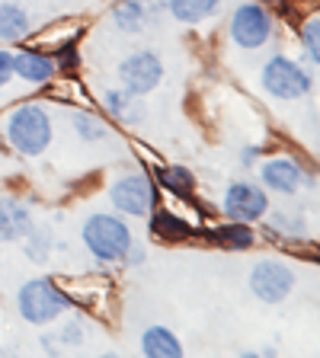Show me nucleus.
Listing matches in <instances>:
<instances>
[{"label":"nucleus","instance_id":"nucleus-18","mask_svg":"<svg viewBox=\"0 0 320 358\" xmlns=\"http://www.w3.org/2000/svg\"><path fill=\"white\" fill-rule=\"evenodd\" d=\"M154 234H160V237H167V240H183V237H189V224L179 221L173 211H157Z\"/></svg>","mask_w":320,"mask_h":358},{"label":"nucleus","instance_id":"nucleus-20","mask_svg":"<svg viewBox=\"0 0 320 358\" xmlns=\"http://www.w3.org/2000/svg\"><path fill=\"white\" fill-rule=\"evenodd\" d=\"M74 128H77V134H81L83 141H103L106 134H109L106 122L97 119V115H90V112H77V115H74Z\"/></svg>","mask_w":320,"mask_h":358},{"label":"nucleus","instance_id":"nucleus-1","mask_svg":"<svg viewBox=\"0 0 320 358\" xmlns=\"http://www.w3.org/2000/svg\"><path fill=\"white\" fill-rule=\"evenodd\" d=\"M4 134L16 154L39 157L52 144V115L39 103H22L10 109L7 122H4Z\"/></svg>","mask_w":320,"mask_h":358},{"label":"nucleus","instance_id":"nucleus-7","mask_svg":"<svg viewBox=\"0 0 320 358\" xmlns=\"http://www.w3.org/2000/svg\"><path fill=\"white\" fill-rule=\"evenodd\" d=\"M164 77V64L154 52H134L119 64V80L132 96H144L160 83Z\"/></svg>","mask_w":320,"mask_h":358},{"label":"nucleus","instance_id":"nucleus-27","mask_svg":"<svg viewBox=\"0 0 320 358\" xmlns=\"http://www.w3.org/2000/svg\"><path fill=\"white\" fill-rule=\"evenodd\" d=\"M144 259V250H134V246H132V250H128V262H141Z\"/></svg>","mask_w":320,"mask_h":358},{"label":"nucleus","instance_id":"nucleus-3","mask_svg":"<svg viewBox=\"0 0 320 358\" xmlns=\"http://www.w3.org/2000/svg\"><path fill=\"white\" fill-rule=\"evenodd\" d=\"M83 243L99 262H122L132 250V231L116 215H93L83 224Z\"/></svg>","mask_w":320,"mask_h":358},{"label":"nucleus","instance_id":"nucleus-25","mask_svg":"<svg viewBox=\"0 0 320 358\" xmlns=\"http://www.w3.org/2000/svg\"><path fill=\"white\" fill-rule=\"evenodd\" d=\"M83 336H81V323H64V327L58 329V343L61 345H77Z\"/></svg>","mask_w":320,"mask_h":358},{"label":"nucleus","instance_id":"nucleus-10","mask_svg":"<svg viewBox=\"0 0 320 358\" xmlns=\"http://www.w3.org/2000/svg\"><path fill=\"white\" fill-rule=\"evenodd\" d=\"M58 71V61L52 58L48 52H39V48H22V52L13 55V74L20 80L32 83V87H42L48 83Z\"/></svg>","mask_w":320,"mask_h":358},{"label":"nucleus","instance_id":"nucleus-2","mask_svg":"<svg viewBox=\"0 0 320 358\" xmlns=\"http://www.w3.org/2000/svg\"><path fill=\"white\" fill-rule=\"evenodd\" d=\"M16 310L26 323L32 327H45V323L58 320L71 310V298L64 291H58L48 278H29L16 291Z\"/></svg>","mask_w":320,"mask_h":358},{"label":"nucleus","instance_id":"nucleus-24","mask_svg":"<svg viewBox=\"0 0 320 358\" xmlns=\"http://www.w3.org/2000/svg\"><path fill=\"white\" fill-rule=\"evenodd\" d=\"M218 237H221L228 246H237V250H240V246L253 243V231H250L246 224H240V221L234 224V227H221V234H218Z\"/></svg>","mask_w":320,"mask_h":358},{"label":"nucleus","instance_id":"nucleus-11","mask_svg":"<svg viewBox=\"0 0 320 358\" xmlns=\"http://www.w3.org/2000/svg\"><path fill=\"white\" fill-rule=\"evenodd\" d=\"M32 227V211L13 195H0V243H20Z\"/></svg>","mask_w":320,"mask_h":358},{"label":"nucleus","instance_id":"nucleus-14","mask_svg":"<svg viewBox=\"0 0 320 358\" xmlns=\"http://www.w3.org/2000/svg\"><path fill=\"white\" fill-rule=\"evenodd\" d=\"M141 352L148 358H183V345L167 327H151L141 336Z\"/></svg>","mask_w":320,"mask_h":358},{"label":"nucleus","instance_id":"nucleus-6","mask_svg":"<svg viewBox=\"0 0 320 358\" xmlns=\"http://www.w3.org/2000/svg\"><path fill=\"white\" fill-rule=\"evenodd\" d=\"M272 36V20L269 13L260 7V3H240L231 16V38L246 48V52H253V48H263Z\"/></svg>","mask_w":320,"mask_h":358},{"label":"nucleus","instance_id":"nucleus-16","mask_svg":"<svg viewBox=\"0 0 320 358\" xmlns=\"http://www.w3.org/2000/svg\"><path fill=\"white\" fill-rule=\"evenodd\" d=\"M218 7H221V0H170V13L179 22H189V26L215 16Z\"/></svg>","mask_w":320,"mask_h":358},{"label":"nucleus","instance_id":"nucleus-4","mask_svg":"<svg viewBox=\"0 0 320 358\" xmlns=\"http://www.w3.org/2000/svg\"><path fill=\"white\" fill-rule=\"evenodd\" d=\"M263 87L276 99H301L311 90V74H307V67H301L298 61L276 55V58H269V64L263 67Z\"/></svg>","mask_w":320,"mask_h":358},{"label":"nucleus","instance_id":"nucleus-8","mask_svg":"<svg viewBox=\"0 0 320 358\" xmlns=\"http://www.w3.org/2000/svg\"><path fill=\"white\" fill-rule=\"evenodd\" d=\"M109 199L119 211H125V215H132V217H141V215H148L151 205H154V189H151V182L141 173H132V176H122L112 182Z\"/></svg>","mask_w":320,"mask_h":358},{"label":"nucleus","instance_id":"nucleus-23","mask_svg":"<svg viewBox=\"0 0 320 358\" xmlns=\"http://www.w3.org/2000/svg\"><path fill=\"white\" fill-rule=\"evenodd\" d=\"M269 227L279 234H305V217L301 215H269Z\"/></svg>","mask_w":320,"mask_h":358},{"label":"nucleus","instance_id":"nucleus-15","mask_svg":"<svg viewBox=\"0 0 320 358\" xmlns=\"http://www.w3.org/2000/svg\"><path fill=\"white\" fill-rule=\"evenodd\" d=\"M112 22L122 32H141L148 26V3L144 0H122L112 7Z\"/></svg>","mask_w":320,"mask_h":358},{"label":"nucleus","instance_id":"nucleus-12","mask_svg":"<svg viewBox=\"0 0 320 358\" xmlns=\"http://www.w3.org/2000/svg\"><path fill=\"white\" fill-rule=\"evenodd\" d=\"M263 182H266L272 192H282V195H291L298 192L301 182H305V173L295 160H285V157H276V160H266L263 164Z\"/></svg>","mask_w":320,"mask_h":358},{"label":"nucleus","instance_id":"nucleus-21","mask_svg":"<svg viewBox=\"0 0 320 358\" xmlns=\"http://www.w3.org/2000/svg\"><path fill=\"white\" fill-rule=\"evenodd\" d=\"M160 179H164V186H170L173 192H179V195H189V192H193V176H189L186 170H179V166L160 170Z\"/></svg>","mask_w":320,"mask_h":358},{"label":"nucleus","instance_id":"nucleus-17","mask_svg":"<svg viewBox=\"0 0 320 358\" xmlns=\"http://www.w3.org/2000/svg\"><path fill=\"white\" fill-rule=\"evenodd\" d=\"M20 243H22V250H26V259L45 262L48 253H52V231H45V227H36V224H32L29 234H26Z\"/></svg>","mask_w":320,"mask_h":358},{"label":"nucleus","instance_id":"nucleus-13","mask_svg":"<svg viewBox=\"0 0 320 358\" xmlns=\"http://www.w3.org/2000/svg\"><path fill=\"white\" fill-rule=\"evenodd\" d=\"M32 29L29 10L16 0H0V42H20Z\"/></svg>","mask_w":320,"mask_h":358},{"label":"nucleus","instance_id":"nucleus-28","mask_svg":"<svg viewBox=\"0 0 320 358\" xmlns=\"http://www.w3.org/2000/svg\"><path fill=\"white\" fill-rule=\"evenodd\" d=\"M266 3H279V0H266Z\"/></svg>","mask_w":320,"mask_h":358},{"label":"nucleus","instance_id":"nucleus-9","mask_svg":"<svg viewBox=\"0 0 320 358\" xmlns=\"http://www.w3.org/2000/svg\"><path fill=\"white\" fill-rule=\"evenodd\" d=\"M266 205H269L266 192L260 186H253V182H234L224 192V211H228V217H234L240 224H250L256 217H263L266 215Z\"/></svg>","mask_w":320,"mask_h":358},{"label":"nucleus","instance_id":"nucleus-22","mask_svg":"<svg viewBox=\"0 0 320 358\" xmlns=\"http://www.w3.org/2000/svg\"><path fill=\"white\" fill-rule=\"evenodd\" d=\"M301 42H305V52L311 55L314 64H320V20H307L305 29H301Z\"/></svg>","mask_w":320,"mask_h":358},{"label":"nucleus","instance_id":"nucleus-19","mask_svg":"<svg viewBox=\"0 0 320 358\" xmlns=\"http://www.w3.org/2000/svg\"><path fill=\"white\" fill-rule=\"evenodd\" d=\"M103 99H106V109H109L119 122H134V119H138V112H132L134 99H132V93H128V90H109Z\"/></svg>","mask_w":320,"mask_h":358},{"label":"nucleus","instance_id":"nucleus-5","mask_svg":"<svg viewBox=\"0 0 320 358\" xmlns=\"http://www.w3.org/2000/svg\"><path fill=\"white\" fill-rule=\"evenodd\" d=\"M250 288L263 304H282L295 288V272L279 259H263L250 272Z\"/></svg>","mask_w":320,"mask_h":358},{"label":"nucleus","instance_id":"nucleus-26","mask_svg":"<svg viewBox=\"0 0 320 358\" xmlns=\"http://www.w3.org/2000/svg\"><path fill=\"white\" fill-rule=\"evenodd\" d=\"M10 77H13V52L0 48V87H7Z\"/></svg>","mask_w":320,"mask_h":358}]
</instances>
